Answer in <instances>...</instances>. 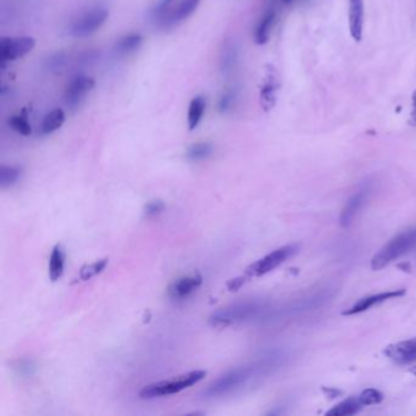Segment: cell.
<instances>
[{
    "instance_id": "cell-33",
    "label": "cell",
    "mask_w": 416,
    "mask_h": 416,
    "mask_svg": "<svg viewBox=\"0 0 416 416\" xmlns=\"http://www.w3.org/2000/svg\"><path fill=\"white\" fill-rule=\"evenodd\" d=\"M247 275H243V276H238V278H231L227 282L228 291L231 292H237L239 288L242 287L244 283L247 282L248 280Z\"/></svg>"
},
{
    "instance_id": "cell-3",
    "label": "cell",
    "mask_w": 416,
    "mask_h": 416,
    "mask_svg": "<svg viewBox=\"0 0 416 416\" xmlns=\"http://www.w3.org/2000/svg\"><path fill=\"white\" fill-rule=\"evenodd\" d=\"M416 247V227L409 228L387 243L372 258L371 268L381 270Z\"/></svg>"
},
{
    "instance_id": "cell-11",
    "label": "cell",
    "mask_w": 416,
    "mask_h": 416,
    "mask_svg": "<svg viewBox=\"0 0 416 416\" xmlns=\"http://www.w3.org/2000/svg\"><path fill=\"white\" fill-rule=\"evenodd\" d=\"M385 354L392 362L401 365L416 362V338L392 344L386 348Z\"/></svg>"
},
{
    "instance_id": "cell-27",
    "label": "cell",
    "mask_w": 416,
    "mask_h": 416,
    "mask_svg": "<svg viewBox=\"0 0 416 416\" xmlns=\"http://www.w3.org/2000/svg\"><path fill=\"white\" fill-rule=\"evenodd\" d=\"M108 263H109L108 259H100V260H97L95 263L85 265L83 268L79 270V280H82V281H88L90 278H95L97 275H99L100 273L104 271Z\"/></svg>"
},
{
    "instance_id": "cell-18",
    "label": "cell",
    "mask_w": 416,
    "mask_h": 416,
    "mask_svg": "<svg viewBox=\"0 0 416 416\" xmlns=\"http://www.w3.org/2000/svg\"><path fill=\"white\" fill-rule=\"evenodd\" d=\"M207 108V100L203 95H197L194 97L189 108V131L198 127L200 121L203 119L204 111Z\"/></svg>"
},
{
    "instance_id": "cell-29",
    "label": "cell",
    "mask_w": 416,
    "mask_h": 416,
    "mask_svg": "<svg viewBox=\"0 0 416 416\" xmlns=\"http://www.w3.org/2000/svg\"><path fill=\"white\" fill-rule=\"evenodd\" d=\"M359 401L362 406H374L383 401V394L375 388H367L359 396Z\"/></svg>"
},
{
    "instance_id": "cell-20",
    "label": "cell",
    "mask_w": 416,
    "mask_h": 416,
    "mask_svg": "<svg viewBox=\"0 0 416 416\" xmlns=\"http://www.w3.org/2000/svg\"><path fill=\"white\" fill-rule=\"evenodd\" d=\"M65 254L60 246H55L49 258V278L56 282L64 273Z\"/></svg>"
},
{
    "instance_id": "cell-24",
    "label": "cell",
    "mask_w": 416,
    "mask_h": 416,
    "mask_svg": "<svg viewBox=\"0 0 416 416\" xmlns=\"http://www.w3.org/2000/svg\"><path fill=\"white\" fill-rule=\"evenodd\" d=\"M174 0H159L158 3L153 6L150 10V20L153 21L155 25L161 27L166 16L169 15L170 11L173 9Z\"/></svg>"
},
{
    "instance_id": "cell-6",
    "label": "cell",
    "mask_w": 416,
    "mask_h": 416,
    "mask_svg": "<svg viewBox=\"0 0 416 416\" xmlns=\"http://www.w3.org/2000/svg\"><path fill=\"white\" fill-rule=\"evenodd\" d=\"M299 247L296 244H289L285 247L278 248L271 253L265 255L264 258L259 259L258 262L249 265L246 269V275L248 278H260L265 273L273 271V269L278 268L282 265L288 259L292 258L298 253Z\"/></svg>"
},
{
    "instance_id": "cell-12",
    "label": "cell",
    "mask_w": 416,
    "mask_h": 416,
    "mask_svg": "<svg viewBox=\"0 0 416 416\" xmlns=\"http://www.w3.org/2000/svg\"><path fill=\"white\" fill-rule=\"evenodd\" d=\"M406 294V289H396V291H388V292L378 293L374 296L362 298L359 302L355 303L352 307H349L346 312H343V315H355L359 312H367L370 307H375L377 304L387 302L390 299L399 298Z\"/></svg>"
},
{
    "instance_id": "cell-4",
    "label": "cell",
    "mask_w": 416,
    "mask_h": 416,
    "mask_svg": "<svg viewBox=\"0 0 416 416\" xmlns=\"http://www.w3.org/2000/svg\"><path fill=\"white\" fill-rule=\"evenodd\" d=\"M264 310H265V305L263 303H241L215 312L210 319V322L215 327H227L236 322L244 321L248 319L257 317Z\"/></svg>"
},
{
    "instance_id": "cell-17",
    "label": "cell",
    "mask_w": 416,
    "mask_h": 416,
    "mask_svg": "<svg viewBox=\"0 0 416 416\" xmlns=\"http://www.w3.org/2000/svg\"><path fill=\"white\" fill-rule=\"evenodd\" d=\"M276 21V11L268 10V13L262 17V20L259 21L257 30L254 33V40L258 45H264L268 43L270 40V35H271V30H273V25Z\"/></svg>"
},
{
    "instance_id": "cell-15",
    "label": "cell",
    "mask_w": 416,
    "mask_h": 416,
    "mask_svg": "<svg viewBox=\"0 0 416 416\" xmlns=\"http://www.w3.org/2000/svg\"><path fill=\"white\" fill-rule=\"evenodd\" d=\"M364 29V0H349V32L353 40L360 42Z\"/></svg>"
},
{
    "instance_id": "cell-19",
    "label": "cell",
    "mask_w": 416,
    "mask_h": 416,
    "mask_svg": "<svg viewBox=\"0 0 416 416\" xmlns=\"http://www.w3.org/2000/svg\"><path fill=\"white\" fill-rule=\"evenodd\" d=\"M143 35L139 33H129L120 38L115 45V53L120 55L131 54L138 50L143 45Z\"/></svg>"
},
{
    "instance_id": "cell-1",
    "label": "cell",
    "mask_w": 416,
    "mask_h": 416,
    "mask_svg": "<svg viewBox=\"0 0 416 416\" xmlns=\"http://www.w3.org/2000/svg\"><path fill=\"white\" fill-rule=\"evenodd\" d=\"M276 364H278V357H270L258 364V365L238 367V369L231 370L227 374H225L223 376L218 378L216 381L214 382L213 385H210L208 390L205 391V394L209 397L227 394L233 390H236L237 387L242 386L243 383H246L250 377L253 376L255 372L268 370Z\"/></svg>"
},
{
    "instance_id": "cell-2",
    "label": "cell",
    "mask_w": 416,
    "mask_h": 416,
    "mask_svg": "<svg viewBox=\"0 0 416 416\" xmlns=\"http://www.w3.org/2000/svg\"><path fill=\"white\" fill-rule=\"evenodd\" d=\"M205 376H207V371L195 370V371H191L189 374L181 375V376L175 377L174 380H170V381L155 382L148 386H144L139 392V398L141 399H154L159 397L176 394V393L187 390L189 387L197 385Z\"/></svg>"
},
{
    "instance_id": "cell-9",
    "label": "cell",
    "mask_w": 416,
    "mask_h": 416,
    "mask_svg": "<svg viewBox=\"0 0 416 416\" xmlns=\"http://www.w3.org/2000/svg\"><path fill=\"white\" fill-rule=\"evenodd\" d=\"M95 81L93 77L82 74H76L74 79L70 81L65 90V104L71 109H76L85 100L90 90L95 88Z\"/></svg>"
},
{
    "instance_id": "cell-26",
    "label": "cell",
    "mask_w": 416,
    "mask_h": 416,
    "mask_svg": "<svg viewBox=\"0 0 416 416\" xmlns=\"http://www.w3.org/2000/svg\"><path fill=\"white\" fill-rule=\"evenodd\" d=\"M22 174V170L19 166H8L1 165L0 166V186L3 189L13 186L16 184Z\"/></svg>"
},
{
    "instance_id": "cell-13",
    "label": "cell",
    "mask_w": 416,
    "mask_h": 416,
    "mask_svg": "<svg viewBox=\"0 0 416 416\" xmlns=\"http://www.w3.org/2000/svg\"><path fill=\"white\" fill-rule=\"evenodd\" d=\"M202 283L203 278L199 273L184 276L170 285L169 296L173 299H184L195 292L202 286Z\"/></svg>"
},
{
    "instance_id": "cell-23",
    "label": "cell",
    "mask_w": 416,
    "mask_h": 416,
    "mask_svg": "<svg viewBox=\"0 0 416 416\" xmlns=\"http://www.w3.org/2000/svg\"><path fill=\"white\" fill-rule=\"evenodd\" d=\"M71 61H72V54L66 51H59L49 56V59L45 63V67L49 72L59 74L65 71V69L71 64Z\"/></svg>"
},
{
    "instance_id": "cell-32",
    "label": "cell",
    "mask_w": 416,
    "mask_h": 416,
    "mask_svg": "<svg viewBox=\"0 0 416 416\" xmlns=\"http://www.w3.org/2000/svg\"><path fill=\"white\" fill-rule=\"evenodd\" d=\"M163 208H165V205H163V202H160V200L150 202V203L147 204V207H145V214H147V216H155V215L161 213Z\"/></svg>"
},
{
    "instance_id": "cell-14",
    "label": "cell",
    "mask_w": 416,
    "mask_h": 416,
    "mask_svg": "<svg viewBox=\"0 0 416 416\" xmlns=\"http://www.w3.org/2000/svg\"><path fill=\"white\" fill-rule=\"evenodd\" d=\"M199 4L200 0H182L177 8L171 9L169 15L166 16V19L163 21L161 29H170L187 20L189 16L193 15L195 10L198 9Z\"/></svg>"
},
{
    "instance_id": "cell-30",
    "label": "cell",
    "mask_w": 416,
    "mask_h": 416,
    "mask_svg": "<svg viewBox=\"0 0 416 416\" xmlns=\"http://www.w3.org/2000/svg\"><path fill=\"white\" fill-rule=\"evenodd\" d=\"M236 98H237L236 90H227L226 92H223V95H221V98L218 100V111L221 114H226L227 111L232 109L233 104L236 102Z\"/></svg>"
},
{
    "instance_id": "cell-34",
    "label": "cell",
    "mask_w": 416,
    "mask_h": 416,
    "mask_svg": "<svg viewBox=\"0 0 416 416\" xmlns=\"http://www.w3.org/2000/svg\"><path fill=\"white\" fill-rule=\"evenodd\" d=\"M410 124L411 126H415L416 127V90H414L413 97H411Z\"/></svg>"
},
{
    "instance_id": "cell-22",
    "label": "cell",
    "mask_w": 416,
    "mask_h": 416,
    "mask_svg": "<svg viewBox=\"0 0 416 416\" xmlns=\"http://www.w3.org/2000/svg\"><path fill=\"white\" fill-rule=\"evenodd\" d=\"M362 404L359 401V398H348L346 401H341L339 404L333 406L331 410L326 413L328 416H348L357 414L360 410Z\"/></svg>"
},
{
    "instance_id": "cell-16",
    "label": "cell",
    "mask_w": 416,
    "mask_h": 416,
    "mask_svg": "<svg viewBox=\"0 0 416 416\" xmlns=\"http://www.w3.org/2000/svg\"><path fill=\"white\" fill-rule=\"evenodd\" d=\"M238 61V47L232 40L223 42V48L220 51V71L223 74L232 72Z\"/></svg>"
},
{
    "instance_id": "cell-28",
    "label": "cell",
    "mask_w": 416,
    "mask_h": 416,
    "mask_svg": "<svg viewBox=\"0 0 416 416\" xmlns=\"http://www.w3.org/2000/svg\"><path fill=\"white\" fill-rule=\"evenodd\" d=\"M8 124L10 126L11 129H14L15 132L21 134V136H30L32 134V127H31L30 122L27 120V115L25 111L20 115H15V116H11L10 119L8 120Z\"/></svg>"
},
{
    "instance_id": "cell-21",
    "label": "cell",
    "mask_w": 416,
    "mask_h": 416,
    "mask_svg": "<svg viewBox=\"0 0 416 416\" xmlns=\"http://www.w3.org/2000/svg\"><path fill=\"white\" fill-rule=\"evenodd\" d=\"M65 116L64 110L54 109L45 115L43 122L40 125V132L43 134H50L58 131L64 125Z\"/></svg>"
},
{
    "instance_id": "cell-31",
    "label": "cell",
    "mask_w": 416,
    "mask_h": 416,
    "mask_svg": "<svg viewBox=\"0 0 416 416\" xmlns=\"http://www.w3.org/2000/svg\"><path fill=\"white\" fill-rule=\"evenodd\" d=\"M99 51L97 50H86L77 55L76 63L79 65H90L99 59Z\"/></svg>"
},
{
    "instance_id": "cell-10",
    "label": "cell",
    "mask_w": 416,
    "mask_h": 416,
    "mask_svg": "<svg viewBox=\"0 0 416 416\" xmlns=\"http://www.w3.org/2000/svg\"><path fill=\"white\" fill-rule=\"evenodd\" d=\"M369 195H370V189L365 187V189L358 191L357 193L353 194L352 197L348 199L347 203L342 209L341 216H339V223L342 225L343 227H348L354 221L355 216L367 203Z\"/></svg>"
},
{
    "instance_id": "cell-36",
    "label": "cell",
    "mask_w": 416,
    "mask_h": 416,
    "mask_svg": "<svg viewBox=\"0 0 416 416\" xmlns=\"http://www.w3.org/2000/svg\"><path fill=\"white\" fill-rule=\"evenodd\" d=\"M410 371L413 372V374H414V375H416V367H413V369H411Z\"/></svg>"
},
{
    "instance_id": "cell-8",
    "label": "cell",
    "mask_w": 416,
    "mask_h": 416,
    "mask_svg": "<svg viewBox=\"0 0 416 416\" xmlns=\"http://www.w3.org/2000/svg\"><path fill=\"white\" fill-rule=\"evenodd\" d=\"M35 47V40L29 35L1 37L0 38V61L1 64L15 61L31 53Z\"/></svg>"
},
{
    "instance_id": "cell-35",
    "label": "cell",
    "mask_w": 416,
    "mask_h": 416,
    "mask_svg": "<svg viewBox=\"0 0 416 416\" xmlns=\"http://www.w3.org/2000/svg\"><path fill=\"white\" fill-rule=\"evenodd\" d=\"M282 1L285 3V4H286V6H288V4H292L294 0H282Z\"/></svg>"
},
{
    "instance_id": "cell-5",
    "label": "cell",
    "mask_w": 416,
    "mask_h": 416,
    "mask_svg": "<svg viewBox=\"0 0 416 416\" xmlns=\"http://www.w3.org/2000/svg\"><path fill=\"white\" fill-rule=\"evenodd\" d=\"M109 17V10L103 6H95L74 19L70 27V33L76 38H85L93 35L104 25Z\"/></svg>"
},
{
    "instance_id": "cell-25",
    "label": "cell",
    "mask_w": 416,
    "mask_h": 416,
    "mask_svg": "<svg viewBox=\"0 0 416 416\" xmlns=\"http://www.w3.org/2000/svg\"><path fill=\"white\" fill-rule=\"evenodd\" d=\"M214 152V145L208 142H199V143H194L187 149V159L192 160V161H199V160H204V159L209 158Z\"/></svg>"
},
{
    "instance_id": "cell-7",
    "label": "cell",
    "mask_w": 416,
    "mask_h": 416,
    "mask_svg": "<svg viewBox=\"0 0 416 416\" xmlns=\"http://www.w3.org/2000/svg\"><path fill=\"white\" fill-rule=\"evenodd\" d=\"M281 88V77L273 65L268 64L264 70L263 79L260 85L259 100L264 111H271L278 104V92Z\"/></svg>"
}]
</instances>
